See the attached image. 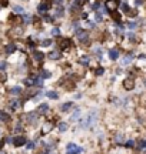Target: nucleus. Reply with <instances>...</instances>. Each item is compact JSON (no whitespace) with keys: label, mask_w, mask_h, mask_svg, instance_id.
<instances>
[{"label":"nucleus","mask_w":146,"mask_h":154,"mask_svg":"<svg viewBox=\"0 0 146 154\" xmlns=\"http://www.w3.org/2000/svg\"><path fill=\"white\" fill-rule=\"evenodd\" d=\"M96 117H97V111H92V113H89L87 117L80 123V127H82V128H87V127H90L96 121Z\"/></svg>","instance_id":"f257e3e1"},{"label":"nucleus","mask_w":146,"mask_h":154,"mask_svg":"<svg viewBox=\"0 0 146 154\" xmlns=\"http://www.w3.org/2000/svg\"><path fill=\"white\" fill-rule=\"evenodd\" d=\"M76 37H78L79 43H82V44L89 43V33H87L86 30H78V32H76Z\"/></svg>","instance_id":"f03ea898"},{"label":"nucleus","mask_w":146,"mask_h":154,"mask_svg":"<svg viewBox=\"0 0 146 154\" xmlns=\"http://www.w3.org/2000/svg\"><path fill=\"white\" fill-rule=\"evenodd\" d=\"M69 47H72V42L70 38H59V49L60 50H66Z\"/></svg>","instance_id":"7ed1b4c3"},{"label":"nucleus","mask_w":146,"mask_h":154,"mask_svg":"<svg viewBox=\"0 0 146 154\" xmlns=\"http://www.w3.org/2000/svg\"><path fill=\"white\" fill-rule=\"evenodd\" d=\"M13 144L16 146V147H22L24 144H27V140L24 136H17V137L13 138Z\"/></svg>","instance_id":"20e7f679"},{"label":"nucleus","mask_w":146,"mask_h":154,"mask_svg":"<svg viewBox=\"0 0 146 154\" xmlns=\"http://www.w3.org/2000/svg\"><path fill=\"white\" fill-rule=\"evenodd\" d=\"M119 6V0H107L106 2V10L107 11H115Z\"/></svg>","instance_id":"39448f33"},{"label":"nucleus","mask_w":146,"mask_h":154,"mask_svg":"<svg viewBox=\"0 0 146 154\" xmlns=\"http://www.w3.org/2000/svg\"><path fill=\"white\" fill-rule=\"evenodd\" d=\"M123 87L126 88V90H133L135 88V80L132 79V77H128V79H125L123 80Z\"/></svg>","instance_id":"423d86ee"},{"label":"nucleus","mask_w":146,"mask_h":154,"mask_svg":"<svg viewBox=\"0 0 146 154\" xmlns=\"http://www.w3.org/2000/svg\"><path fill=\"white\" fill-rule=\"evenodd\" d=\"M26 121L29 124H36L37 123V113H27L26 114Z\"/></svg>","instance_id":"0eeeda50"},{"label":"nucleus","mask_w":146,"mask_h":154,"mask_svg":"<svg viewBox=\"0 0 146 154\" xmlns=\"http://www.w3.org/2000/svg\"><path fill=\"white\" fill-rule=\"evenodd\" d=\"M49 109H50V107H49V104H47V103H42V104L37 107V111H36V113L43 116V114H46V113L49 111Z\"/></svg>","instance_id":"6e6552de"},{"label":"nucleus","mask_w":146,"mask_h":154,"mask_svg":"<svg viewBox=\"0 0 146 154\" xmlns=\"http://www.w3.org/2000/svg\"><path fill=\"white\" fill-rule=\"evenodd\" d=\"M50 9V5L49 3H46V2H43V3H40L39 6H37V11L39 13H43V14H46V11Z\"/></svg>","instance_id":"1a4fd4ad"},{"label":"nucleus","mask_w":146,"mask_h":154,"mask_svg":"<svg viewBox=\"0 0 146 154\" xmlns=\"http://www.w3.org/2000/svg\"><path fill=\"white\" fill-rule=\"evenodd\" d=\"M60 57H62V53L59 50H52L50 53H49V59L50 60H59Z\"/></svg>","instance_id":"9d476101"},{"label":"nucleus","mask_w":146,"mask_h":154,"mask_svg":"<svg viewBox=\"0 0 146 154\" xmlns=\"http://www.w3.org/2000/svg\"><path fill=\"white\" fill-rule=\"evenodd\" d=\"M73 107V103L72 101H66V103H63L62 106H60V111H63V113H66V111H70Z\"/></svg>","instance_id":"9b49d317"},{"label":"nucleus","mask_w":146,"mask_h":154,"mask_svg":"<svg viewBox=\"0 0 146 154\" xmlns=\"http://www.w3.org/2000/svg\"><path fill=\"white\" fill-rule=\"evenodd\" d=\"M79 64H82V66L87 67L90 64V57L89 56H82L80 59H79Z\"/></svg>","instance_id":"f8f14e48"},{"label":"nucleus","mask_w":146,"mask_h":154,"mask_svg":"<svg viewBox=\"0 0 146 154\" xmlns=\"http://www.w3.org/2000/svg\"><path fill=\"white\" fill-rule=\"evenodd\" d=\"M57 128H59V131L60 133H65L69 130V124L66 123V121H60L59 124H57Z\"/></svg>","instance_id":"ddd939ff"},{"label":"nucleus","mask_w":146,"mask_h":154,"mask_svg":"<svg viewBox=\"0 0 146 154\" xmlns=\"http://www.w3.org/2000/svg\"><path fill=\"white\" fill-rule=\"evenodd\" d=\"M33 57H34V60L36 61H43V59H45V54L42 53V51H37V50H34L33 51Z\"/></svg>","instance_id":"4468645a"},{"label":"nucleus","mask_w":146,"mask_h":154,"mask_svg":"<svg viewBox=\"0 0 146 154\" xmlns=\"http://www.w3.org/2000/svg\"><path fill=\"white\" fill-rule=\"evenodd\" d=\"M65 16V9H63V6H57L56 9H55V17H63Z\"/></svg>","instance_id":"2eb2a0df"},{"label":"nucleus","mask_w":146,"mask_h":154,"mask_svg":"<svg viewBox=\"0 0 146 154\" xmlns=\"http://www.w3.org/2000/svg\"><path fill=\"white\" fill-rule=\"evenodd\" d=\"M79 150H82V147L76 146L75 143H69L68 146H66V151H79Z\"/></svg>","instance_id":"dca6fc26"},{"label":"nucleus","mask_w":146,"mask_h":154,"mask_svg":"<svg viewBox=\"0 0 146 154\" xmlns=\"http://www.w3.org/2000/svg\"><path fill=\"white\" fill-rule=\"evenodd\" d=\"M109 57H110V60H116L119 57V50L118 49H112V50H109Z\"/></svg>","instance_id":"f3484780"},{"label":"nucleus","mask_w":146,"mask_h":154,"mask_svg":"<svg viewBox=\"0 0 146 154\" xmlns=\"http://www.w3.org/2000/svg\"><path fill=\"white\" fill-rule=\"evenodd\" d=\"M10 94L11 96H19V94H22V87L20 86H14V87L10 88Z\"/></svg>","instance_id":"a211bd4d"},{"label":"nucleus","mask_w":146,"mask_h":154,"mask_svg":"<svg viewBox=\"0 0 146 154\" xmlns=\"http://www.w3.org/2000/svg\"><path fill=\"white\" fill-rule=\"evenodd\" d=\"M9 120H10V116L7 114V113H5L3 110H0V121L2 123H7Z\"/></svg>","instance_id":"6ab92c4d"},{"label":"nucleus","mask_w":146,"mask_h":154,"mask_svg":"<svg viewBox=\"0 0 146 154\" xmlns=\"http://www.w3.org/2000/svg\"><path fill=\"white\" fill-rule=\"evenodd\" d=\"M5 50H6V53H7V54H11V53H14V51H16V44H13V43L7 44Z\"/></svg>","instance_id":"aec40b11"},{"label":"nucleus","mask_w":146,"mask_h":154,"mask_svg":"<svg viewBox=\"0 0 146 154\" xmlns=\"http://www.w3.org/2000/svg\"><path fill=\"white\" fill-rule=\"evenodd\" d=\"M20 104H22V103H20V100H11L10 101V109L11 110H17V109H19V107H20Z\"/></svg>","instance_id":"412c9836"},{"label":"nucleus","mask_w":146,"mask_h":154,"mask_svg":"<svg viewBox=\"0 0 146 154\" xmlns=\"http://www.w3.org/2000/svg\"><path fill=\"white\" fill-rule=\"evenodd\" d=\"M132 59H133V53H128V54L122 59V64H129Z\"/></svg>","instance_id":"4be33fe9"},{"label":"nucleus","mask_w":146,"mask_h":154,"mask_svg":"<svg viewBox=\"0 0 146 154\" xmlns=\"http://www.w3.org/2000/svg\"><path fill=\"white\" fill-rule=\"evenodd\" d=\"M46 96H47L49 99H52V100H57V99H59V94H57L56 91H53V90L47 91V93H46Z\"/></svg>","instance_id":"5701e85b"},{"label":"nucleus","mask_w":146,"mask_h":154,"mask_svg":"<svg viewBox=\"0 0 146 154\" xmlns=\"http://www.w3.org/2000/svg\"><path fill=\"white\" fill-rule=\"evenodd\" d=\"M33 82H34V86H37V87H42V86H43V79H42V77L34 76Z\"/></svg>","instance_id":"b1692460"},{"label":"nucleus","mask_w":146,"mask_h":154,"mask_svg":"<svg viewBox=\"0 0 146 154\" xmlns=\"http://www.w3.org/2000/svg\"><path fill=\"white\" fill-rule=\"evenodd\" d=\"M52 128H53V123L47 121V123H45V126H43V133H49Z\"/></svg>","instance_id":"393cba45"},{"label":"nucleus","mask_w":146,"mask_h":154,"mask_svg":"<svg viewBox=\"0 0 146 154\" xmlns=\"http://www.w3.org/2000/svg\"><path fill=\"white\" fill-rule=\"evenodd\" d=\"M82 6V0H70V9H75V7H80Z\"/></svg>","instance_id":"a878e982"},{"label":"nucleus","mask_w":146,"mask_h":154,"mask_svg":"<svg viewBox=\"0 0 146 154\" xmlns=\"http://www.w3.org/2000/svg\"><path fill=\"white\" fill-rule=\"evenodd\" d=\"M79 117H80V110H79V109H76V110H75V113L72 114V117H70V120H72V121H78Z\"/></svg>","instance_id":"bb28decb"},{"label":"nucleus","mask_w":146,"mask_h":154,"mask_svg":"<svg viewBox=\"0 0 146 154\" xmlns=\"http://www.w3.org/2000/svg\"><path fill=\"white\" fill-rule=\"evenodd\" d=\"M40 77H42L43 80H45V79H50V77H52V73L47 72V70H43V72H42V74H40Z\"/></svg>","instance_id":"cd10ccee"},{"label":"nucleus","mask_w":146,"mask_h":154,"mask_svg":"<svg viewBox=\"0 0 146 154\" xmlns=\"http://www.w3.org/2000/svg\"><path fill=\"white\" fill-rule=\"evenodd\" d=\"M22 19L24 23H32V16H30V14H23Z\"/></svg>","instance_id":"c85d7f7f"},{"label":"nucleus","mask_w":146,"mask_h":154,"mask_svg":"<svg viewBox=\"0 0 146 154\" xmlns=\"http://www.w3.org/2000/svg\"><path fill=\"white\" fill-rule=\"evenodd\" d=\"M125 147H128V149H132V147H135V141H133V140H128V141L125 143Z\"/></svg>","instance_id":"c756f323"},{"label":"nucleus","mask_w":146,"mask_h":154,"mask_svg":"<svg viewBox=\"0 0 146 154\" xmlns=\"http://www.w3.org/2000/svg\"><path fill=\"white\" fill-rule=\"evenodd\" d=\"M13 10H14V13H19V14H22L23 11H24L22 6H14V7H13Z\"/></svg>","instance_id":"7c9ffc66"},{"label":"nucleus","mask_w":146,"mask_h":154,"mask_svg":"<svg viewBox=\"0 0 146 154\" xmlns=\"http://www.w3.org/2000/svg\"><path fill=\"white\" fill-rule=\"evenodd\" d=\"M103 73H105V69H103V67H97V69L95 70V74H96V76H102Z\"/></svg>","instance_id":"2f4dec72"},{"label":"nucleus","mask_w":146,"mask_h":154,"mask_svg":"<svg viewBox=\"0 0 146 154\" xmlns=\"http://www.w3.org/2000/svg\"><path fill=\"white\" fill-rule=\"evenodd\" d=\"M43 20H45V22H47V23H52V22H53V19H52V17L49 16L47 13H46V14H43Z\"/></svg>","instance_id":"473e14b6"},{"label":"nucleus","mask_w":146,"mask_h":154,"mask_svg":"<svg viewBox=\"0 0 146 154\" xmlns=\"http://www.w3.org/2000/svg\"><path fill=\"white\" fill-rule=\"evenodd\" d=\"M122 10H123L125 13H129L130 11V7L128 6V3H123V5H122Z\"/></svg>","instance_id":"72a5a7b5"},{"label":"nucleus","mask_w":146,"mask_h":154,"mask_svg":"<svg viewBox=\"0 0 146 154\" xmlns=\"http://www.w3.org/2000/svg\"><path fill=\"white\" fill-rule=\"evenodd\" d=\"M52 34H53V36H59V34H60V29L59 27L52 29Z\"/></svg>","instance_id":"f704fd0d"},{"label":"nucleus","mask_w":146,"mask_h":154,"mask_svg":"<svg viewBox=\"0 0 146 154\" xmlns=\"http://www.w3.org/2000/svg\"><path fill=\"white\" fill-rule=\"evenodd\" d=\"M40 44H42V46H50L52 40H49V38H47V40H43V42H40Z\"/></svg>","instance_id":"c9c22d12"},{"label":"nucleus","mask_w":146,"mask_h":154,"mask_svg":"<svg viewBox=\"0 0 146 154\" xmlns=\"http://www.w3.org/2000/svg\"><path fill=\"white\" fill-rule=\"evenodd\" d=\"M26 147H27L29 150H33L34 147H36V144H34L33 141H30V143H27V144H26Z\"/></svg>","instance_id":"e433bc0d"},{"label":"nucleus","mask_w":146,"mask_h":154,"mask_svg":"<svg viewBox=\"0 0 146 154\" xmlns=\"http://www.w3.org/2000/svg\"><path fill=\"white\" fill-rule=\"evenodd\" d=\"M112 17L116 22H120V14H118V13H112Z\"/></svg>","instance_id":"4c0bfd02"},{"label":"nucleus","mask_w":146,"mask_h":154,"mask_svg":"<svg viewBox=\"0 0 146 154\" xmlns=\"http://www.w3.org/2000/svg\"><path fill=\"white\" fill-rule=\"evenodd\" d=\"M6 66H7L6 61H0V72H3V70L6 69Z\"/></svg>","instance_id":"58836bf2"},{"label":"nucleus","mask_w":146,"mask_h":154,"mask_svg":"<svg viewBox=\"0 0 146 154\" xmlns=\"http://www.w3.org/2000/svg\"><path fill=\"white\" fill-rule=\"evenodd\" d=\"M95 54H97V57H102V51L99 47H95Z\"/></svg>","instance_id":"ea45409f"},{"label":"nucleus","mask_w":146,"mask_h":154,"mask_svg":"<svg viewBox=\"0 0 146 154\" xmlns=\"http://www.w3.org/2000/svg\"><path fill=\"white\" fill-rule=\"evenodd\" d=\"M102 20H103V17H102V14H99V13H97V14H96V22H97V23H100Z\"/></svg>","instance_id":"a19ab883"},{"label":"nucleus","mask_w":146,"mask_h":154,"mask_svg":"<svg viewBox=\"0 0 146 154\" xmlns=\"http://www.w3.org/2000/svg\"><path fill=\"white\" fill-rule=\"evenodd\" d=\"M6 80V73H0V82H5Z\"/></svg>","instance_id":"79ce46f5"},{"label":"nucleus","mask_w":146,"mask_h":154,"mask_svg":"<svg viewBox=\"0 0 146 154\" xmlns=\"http://www.w3.org/2000/svg\"><path fill=\"white\" fill-rule=\"evenodd\" d=\"M87 26H89L90 29H93V27H95V23H93V22H90V20H87Z\"/></svg>","instance_id":"37998d69"},{"label":"nucleus","mask_w":146,"mask_h":154,"mask_svg":"<svg viewBox=\"0 0 146 154\" xmlns=\"http://www.w3.org/2000/svg\"><path fill=\"white\" fill-rule=\"evenodd\" d=\"M122 138H123V136H122V134H116L115 140H116V141H119V140H122Z\"/></svg>","instance_id":"c03bdc74"},{"label":"nucleus","mask_w":146,"mask_h":154,"mask_svg":"<svg viewBox=\"0 0 146 154\" xmlns=\"http://www.w3.org/2000/svg\"><path fill=\"white\" fill-rule=\"evenodd\" d=\"M128 26H129L130 29H135L136 27V23H133V22H130V23H128Z\"/></svg>","instance_id":"a18cd8bd"},{"label":"nucleus","mask_w":146,"mask_h":154,"mask_svg":"<svg viewBox=\"0 0 146 154\" xmlns=\"http://www.w3.org/2000/svg\"><path fill=\"white\" fill-rule=\"evenodd\" d=\"M97 7H99V3H97V2H96L95 5L92 6V9H93V10H97Z\"/></svg>","instance_id":"49530a36"},{"label":"nucleus","mask_w":146,"mask_h":154,"mask_svg":"<svg viewBox=\"0 0 146 154\" xmlns=\"http://www.w3.org/2000/svg\"><path fill=\"white\" fill-rule=\"evenodd\" d=\"M142 3H143V0H135V5L136 6H141Z\"/></svg>","instance_id":"de8ad7c7"},{"label":"nucleus","mask_w":146,"mask_h":154,"mask_svg":"<svg viewBox=\"0 0 146 154\" xmlns=\"http://www.w3.org/2000/svg\"><path fill=\"white\" fill-rule=\"evenodd\" d=\"M55 3H57V6H62L63 5V0H55Z\"/></svg>","instance_id":"09e8293b"},{"label":"nucleus","mask_w":146,"mask_h":154,"mask_svg":"<svg viewBox=\"0 0 146 154\" xmlns=\"http://www.w3.org/2000/svg\"><path fill=\"white\" fill-rule=\"evenodd\" d=\"M129 38H130V40H135V34L130 33V34H129Z\"/></svg>","instance_id":"8fccbe9b"},{"label":"nucleus","mask_w":146,"mask_h":154,"mask_svg":"<svg viewBox=\"0 0 146 154\" xmlns=\"http://www.w3.org/2000/svg\"><path fill=\"white\" fill-rule=\"evenodd\" d=\"M3 144H5V140H0V149L3 147Z\"/></svg>","instance_id":"3c124183"},{"label":"nucleus","mask_w":146,"mask_h":154,"mask_svg":"<svg viewBox=\"0 0 146 154\" xmlns=\"http://www.w3.org/2000/svg\"><path fill=\"white\" fill-rule=\"evenodd\" d=\"M139 59H146V54H141L139 56Z\"/></svg>","instance_id":"603ef678"},{"label":"nucleus","mask_w":146,"mask_h":154,"mask_svg":"<svg viewBox=\"0 0 146 154\" xmlns=\"http://www.w3.org/2000/svg\"><path fill=\"white\" fill-rule=\"evenodd\" d=\"M0 154H6V153H5V151H0Z\"/></svg>","instance_id":"864d4df0"},{"label":"nucleus","mask_w":146,"mask_h":154,"mask_svg":"<svg viewBox=\"0 0 146 154\" xmlns=\"http://www.w3.org/2000/svg\"><path fill=\"white\" fill-rule=\"evenodd\" d=\"M145 86H146V80H145Z\"/></svg>","instance_id":"5fc2aeb1"},{"label":"nucleus","mask_w":146,"mask_h":154,"mask_svg":"<svg viewBox=\"0 0 146 154\" xmlns=\"http://www.w3.org/2000/svg\"><path fill=\"white\" fill-rule=\"evenodd\" d=\"M83 2H87V0H83Z\"/></svg>","instance_id":"6e6d98bb"}]
</instances>
